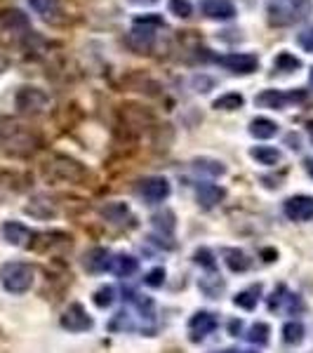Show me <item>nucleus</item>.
Masks as SVG:
<instances>
[{
	"label": "nucleus",
	"instance_id": "1",
	"mask_svg": "<svg viewBox=\"0 0 313 353\" xmlns=\"http://www.w3.org/2000/svg\"><path fill=\"white\" fill-rule=\"evenodd\" d=\"M43 139L36 128L19 118L0 116V151L12 158H28L41 149Z\"/></svg>",
	"mask_w": 313,
	"mask_h": 353
},
{
	"label": "nucleus",
	"instance_id": "2",
	"mask_svg": "<svg viewBox=\"0 0 313 353\" xmlns=\"http://www.w3.org/2000/svg\"><path fill=\"white\" fill-rule=\"evenodd\" d=\"M43 176L54 184H81L88 179V168L78 163L76 158L64 156V153H54L43 165Z\"/></svg>",
	"mask_w": 313,
	"mask_h": 353
},
{
	"label": "nucleus",
	"instance_id": "3",
	"mask_svg": "<svg viewBox=\"0 0 313 353\" xmlns=\"http://www.w3.org/2000/svg\"><path fill=\"white\" fill-rule=\"evenodd\" d=\"M311 14V0H271L269 3V24L271 26H292L304 21Z\"/></svg>",
	"mask_w": 313,
	"mask_h": 353
},
{
	"label": "nucleus",
	"instance_id": "4",
	"mask_svg": "<svg viewBox=\"0 0 313 353\" xmlns=\"http://www.w3.org/2000/svg\"><path fill=\"white\" fill-rule=\"evenodd\" d=\"M33 278H36V271H33L31 264L26 261H8L0 269V283L8 292L12 294H24L31 290Z\"/></svg>",
	"mask_w": 313,
	"mask_h": 353
},
{
	"label": "nucleus",
	"instance_id": "5",
	"mask_svg": "<svg viewBox=\"0 0 313 353\" xmlns=\"http://www.w3.org/2000/svg\"><path fill=\"white\" fill-rule=\"evenodd\" d=\"M156 26H163L161 17H139L128 33V45L137 54H149L156 45Z\"/></svg>",
	"mask_w": 313,
	"mask_h": 353
},
{
	"label": "nucleus",
	"instance_id": "6",
	"mask_svg": "<svg viewBox=\"0 0 313 353\" xmlns=\"http://www.w3.org/2000/svg\"><path fill=\"white\" fill-rule=\"evenodd\" d=\"M14 104H17V109L21 113H26V116H38V113H43L48 109L50 97L38 88H21L14 97Z\"/></svg>",
	"mask_w": 313,
	"mask_h": 353
},
{
	"label": "nucleus",
	"instance_id": "7",
	"mask_svg": "<svg viewBox=\"0 0 313 353\" xmlns=\"http://www.w3.org/2000/svg\"><path fill=\"white\" fill-rule=\"evenodd\" d=\"M0 28H3L5 36H12V38H31V21L28 17L21 12V10H3L0 12Z\"/></svg>",
	"mask_w": 313,
	"mask_h": 353
},
{
	"label": "nucleus",
	"instance_id": "8",
	"mask_svg": "<svg viewBox=\"0 0 313 353\" xmlns=\"http://www.w3.org/2000/svg\"><path fill=\"white\" fill-rule=\"evenodd\" d=\"M92 318L83 309V304H71L61 313V327L68 332H88V330H92Z\"/></svg>",
	"mask_w": 313,
	"mask_h": 353
},
{
	"label": "nucleus",
	"instance_id": "9",
	"mask_svg": "<svg viewBox=\"0 0 313 353\" xmlns=\"http://www.w3.org/2000/svg\"><path fill=\"white\" fill-rule=\"evenodd\" d=\"M219 64L231 73H241V76H248V73L257 71L259 59L257 54H248V52H231L219 57Z\"/></svg>",
	"mask_w": 313,
	"mask_h": 353
},
{
	"label": "nucleus",
	"instance_id": "10",
	"mask_svg": "<svg viewBox=\"0 0 313 353\" xmlns=\"http://www.w3.org/2000/svg\"><path fill=\"white\" fill-rule=\"evenodd\" d=\"M139 193L146 203H163L170 196V181L165 176H146L139 181Z\"/></svg>",
	"mask_w": 313,
	"mask_h": 353
},
{
	"label": "nucleus",
	"instance_id": "11",
	"mask_svg": "<svg viewBox=\"0 0 313 353\" xmlns=\"http://www.w3.org/2000/svg\"><path fill=\"white\" fill-rule=\"evenodd\" d=\"M306 92H281V90H264L261 94H257L254 104L264 106V109H285V104L290 101H304Z\"/></svg>",
	"mask_w": 313,
	"mask_h": 353
},
{
	"label": "nucleus",
	"instance_id": "12",
	"mask_svg": "<svg viewBox=\"0 0 313 353\" xmlns=\"http://www.w3.org/2000/svg\"><path fill=\"white\" fill-rule=\"evenodd\" d=\"M217 330V316L210 311H198L191 316L189 321V332H191V339L193 341H201L208 337L210 332Z\"/></svg>",
	"mask_w": 313,
	"mask_h": 353
},
{
	"label": "nucleus",
	"instance_id": "13",
	"mask_svg": "<svg viewBox=\"0 0 313 353\" xmlns=\"http://www.w3.org/2000/svg\"><path fill=\"white\" fill-rule=\"evenodd\" d=\"M283 210H285L287 219L309 221V219H313V198L311 196H292L285 201Z\"/></svg>",
	"mask_w": 313,
	"mask_h": 353
},
{
	"label": "nucleus",
	"instance_id": "14",
	"mask_svg": "<svg viewBox=\"0 0 313 353\" xmlns=\"http://www.w3.org/2000/svg\"><path fill=\"white\" fill-rule=\"evenodd\" d=\"M201 10L205 17L217 21H229L236 17V5L233 0H201Z\"/></svg>",
	"mask_w": 313,
	"mask_h": 353
},
{
	"label": "nucleus",
	"instance_id": "15",
	"mask_svg": "<svg viewBox=\"0 0 313 353\" xmlns=\"http://www.w3.org/2000/svg\"><path fill=\"white\" fill-rule=\"evenodd\" d=\"M0 233H3L5 241L10 245H17V248H24V245H28V241L33 238L31 229L24 224H19V221H5Z\"/></svg>",
	"mask_w": 313,
	"mask_h": 353
},
{
	"label": "nucleus",
	"instance_id": "16",
	"mask_svg": "<svg viewBox=\"0 0 313 353\" xmlns=\"http://www.w3.org/2000/svg\"><path fill=\"white\" fill-rule=\"evenodd\" d=\"M24 210H26V214H31V217H36V219H50L57 214V205L50 201L48 196L31 198V203H28Z\"/></svg>",
	"mask_w": 313,
	"mask_h": 353
},
{
	"label": "nucleus",
	"instance_id": "17",
	"mask_svg": "<svg viewBox=\"0 0 313 353\" xmlns=\"http://www.w3.org/2000/svg\"><path fill=\"white\" fill-rule=\"evenodd\" d=\"M221 257H224L226 266H229L233 273L248 271L250 264H252V259H250L243 250H236V248H224V250H221Z\"/></svg>",
	"mask_w": 313,
	"mask_h": 353
},
{
	"label": "nucleus",
	"instance_id": "18",
	"mask_svg": "<svg viewBox=\"0 0 313 353\" xmlns=\"http://www.w3.org/2000/svg\"><path fill=\"white\" fill-rule=\"evenodd\" d=\"M224 196H226V191L219 189V186H214V184H201L196 189L198 203H201L205 210H210V208H214L217 203H221V201H224Z\"/></svg>",
	"mask_w": 313,
	"mask_h": 353
},
{
	"label": "nucleus",
	"instance_id": "19",
	"mask_svg": "<svg viewBox=\"0 0 313 353\" xmlns=\"http://www.w3.org/2000/svg\"><path fill=\"white\" fill-rule=\"evenodd\" d=\"M111 266V254L109 250L104 248H92L88 254H85V269L92 271V273H99L104 269H109Z\"/></svg>",
	"mask_w": 313,
	"mask_h": 353
},
{
	"label": "nucleus",
	"instance_id": "20",
	"mask_svg": "<svg viewBox=\"0 0 313 353\" xmlns=\"http://www.w3.org/2000/svg\"><path fill=\"white\" fill-rule=\"evenodd\" d=\"M109 269L116 273L118 278H130L137 271V259L132 257V254H118V257L111 259Z\"/></svg>",
	"mask_w": 313,
	"mask_h": 353
},
{
	"label": "nucleus",
	"instance_id": "21",
	"mask_svg": "<svg viewBox=\"0 0 313 353\" xmlns=\"http://www.w3.org/2000/svg\"><path fill=\"white\" fill-rule=\"evenodd\" d=\"M101 217L111 224H125V219H130V208L125 203H109L101 208Z\"/></svg>",
	"mask_w": 313,
	"mask_h": 353
},
{
	"label": "nucleus",
	"instance_id": "22",
	"mask_svg": "<svg viewBox=\"0 0 313 353\" xmlns=\"http://www.w3.org/2000/svg\"><path fill=\"white\" fill-rule=\"evenodd\" d=\"M250 134L257 137V139H271V137L278 134V125L269 118H254L250 123Z\"/></svg>",
	"mask_w": 313,
	"mask_h": 353
},
{
	"label": "nucleus",
	"instance_id": "23",
	"mask_svg": "<svg viewBox=\"0 0 313 353\" xmlns=\"http://www.w3.org/2000/svg\"><path fill=\"white\" fill-rule=\"evenodd\" d=\"M250 156L261 165H278L283 161V153L278 149H273V146H254V149L250 151Z\"/></svg>",
	"mask_w": 313,
	"mask_h": 353
},
{
	"label": "nucleus",
	"instance_id": "24",
	"mask_svg": "<svg viewBox=\"0 0 313 353\" xmlns=\"http://www.w3.org/2000/svg\"><path fill=\"white\" fill-rule=\"evenodd\" d=\"M259 294H261V285H252V288L243 290V292H238L236 297H233V304L241 306V309H245V311H252L259 301Z\"/></svg>",
	"mask_w": 313,
	"mask_h": 353
},
{
	"label": "nucleus",
	"instance_id": "25",
	"mask_svg": "<svg viewBox=\"0 0 313 353\" xmlns=\"http://www.w3.org/2000/svg\"><path fill=\"white\" fill-rule=\"evenodd\" d=\"M193 170L201 174H210V176H219L226 172V168L219 161H212V158H196L193 161Z\"/></svg>",
	"mask_w": 313,
	"mask_h": 353
},
{
	"label": "nucleus",
	"instance_id": "26",
	"mask_svg": "<svg viewBox=\"0 0 313 353\" xmlns=\"http://www.w3.org/2000/svg\"><path fill=\"white\" fill-rule=\"evenodd\" d=\"M245 104V97L238 94V92H226L221 94L219 99H214V109L217 111H236Z\"/></svg>",
	"mask_w": 313,
	"mask_h": 353
},
{
	"label": "nucleus",
	"instance_id": "27",
	"mask_svg": "<svg viewBox=\"0 0 313 353\" xmlns=\"http://www.w3.org/2000/svg\"><path fill=\"white\" fill-rule=\"evenodd\" d=\"M125 299L130 301V304H134L137 309H139V313L144 318H151L153 316V299H149V297H141V294H137L134 290H125Z\"/></svg>",
	"mask_w": 313,
	"mask_h": 353
},
{
	"label": "nucleus",
	"instance_id": "28",
	"mask_svg": "<svg viewBox=\"0 0 313 353\" xmlns=\"http://www.w3.org/2000/svg\"><path fill=\"white\" fill-rule=\"evenodd\" d=\"M273 66H276V71L292 73V71H297V68H301V61H299L294 54H290V52H281V54L276 57V61H273Z\"/></svg>",
	"mask_w": 313,
	"mask_h": 353
},
{
	"label": "nucleus",
	"instance_id": "29",
	"mask_svg": "<svg viewBox=\"0 0 313 353\" xmlns=\"http://www.w3.org/2000/svg\"><path fill=\"white\" fill-rule=\"evenodd\" d=\"M153 226H156V229L161 231V233H165V236H170L172 229H174V214L170 212V210L153 214Z\"/></svg>",
	"mask_w": 313,
	"mask_h": 353
},
{
	"label": "nucleus",
	"instance_id": "30",
	"mask_svg": "<svg viewBox=\"0 0 313 353\" xmlns=\"http://www.w3.org/2000/svg\"><path fill=\"white\" fill-rule=\"evenodd\" d=\"M283 339H285L287 344H301V339H304V325L297 321L287 323V325L283 327Z\"/></svg>",
	"mask_w": 313,
	"mask_h": 353
},
{
	"label": "nucleus",
	"instance_id": "31",
	"mask_svg": "<svg viewBox=\"0 0 313 353\" xmlns=\"http://www.w3.org/2000/svg\"><path fill=\"white\" fill-rule=\"evenodd\" d=\"M113 301H116V290L111 285H104L94 292V304L99 306V309H109Z\"/></svg>",
	"mask_w": 313,
	"mask_h": 353
},
{
	"label": "nucleus",
	"instance_id": "32",
	"mask_svg": "<svg viewBox=\"0 0 313 353\" xmlns=\"http://www.w3.org/2000/svg\"><path fill=\"white\" fill-rule=\"evenodd\" d=\"M269 325L266 323H254L252 327H250V332H248V339L252 341V344H266L269 341Z\"/></svg>",
	"mask_w": 313,
	"mask_h": 353
},
{
	"label": "nucleus",
	"instance_id": "33",
	"mask_svg": "<svg viewBox=\"0 0 313 353\" xmlns=\"http://www.w3.org/2000/svg\"><path fill=\"white\" fill-rule=\"evenodd\" d=\"M201 290L208 297H219V292L224 290V281L217 276H212V278H203L201 281Z\"/></svg>",
	"mask_w": 313,
	"mask_h": 353
},
{
	"label": "nucleus",
	"instance_id": "34",
	"mask_svg": "<svg viewBox=\"0 0 313 353\" xmlns=\"http://www.w3.org/2000/svg\"><path fill=\"white\" fill-rule=\"evenodd\" d=\"M28 3H31V8L43 17H52L57 12V8H59V0H28Z\"/></svg>",
	"mask_w": 313,
	"mask_h": 353
},
{
	"label": "nucleus",
	"instance_id": "35",
	"mask_svg": "<svg viewBox=\"0 0 313 353\" xmlns=\"http://www.w3.org/2000/svg\"><path fill=\"white\" fill-rule=\"evenodd\" d=\"M170 12L177 14L179 19H189L193 14V5L189 0H170Z\"/></svg>",
	"mask_w": 313,
	"mask_h": 353
},
{
	"label": "nucleus",
	"instance_id": "36",
	"mask_svg": "<svg viewBox=\"0 0 313 353\" xmlns=\"http://www.w3.org/2000/svg\"><path fill=\"white\" fill-rule=\"evenodd\" d=\"M196 261H198L201 266H205V269H210V271H212L214 266H217V261H214V254L210 252L208 248L198 250V252H196Z\"/></svg>",
	"mask_w": 313,
	"mask_h": 353
},
{
	"label": "nucleus",
	"instance_id": "37",
	"mask_svg": "<svg viewBox=\"0 0 313 353\" xmlns=\"http://www.w3.org/2000/svg\"><path fill=\"white\" fill-rule=\"evenodd\" d=\"M287 313L290 316H294V313H301L304 311V301H301L299 294H287Z\"/></svg>",
	"mask_w": 313,
	"mask_h": 353
},
{
	"label": "nucleus",
	"instance_id": "38",
	"mask_svg": "<svg viewBox=\"0 0 313 353\" xmlns=\"http://www.w3.org/2000/svg\"><path fill=\"white\" fill-rule=\"evenodd\" d=\"M297 43L306 50V52H313V26L299 33V36H297Z\"/></svg>",
	"mask_w": 313,
	"mask_h": 353
},
{
	"label": "nucleus",
	"instance_id": "39",
	"mask_svg": "<svg viewBox=\"0 0 313 353\" xmlns=\"http://www.w3.org/2000/svg\"><path fill=\"white\" fill-rule=\"evenodd\" d=\"M165 283V271L163 269H153L149 276H146V285L151 288H161Z\"/></svg>",
	"mask_w": 313,
	"mask_h": 353
},
{
	"label": "nucleus",
	"instance_id": "40",
	"mask_svg": "<svg viewBox=\"0 0 313 353\" xmlns=\"http://www.w3.org/2000/svg\"><path fill=\"white\" fill-rule=\"evenodd\" d=\"M241 327H243V323H241V321H231V323H229V332H231V334H236V337H238V332H241Z\"/></svg>",
	"mask_w": 313,
	"mask_h": 353
},
{
	"label": "nucleus",
	"instance_id": "41",
	"mask_svg": "<svg viewBox=\"0 0 313 353\" xmlns=\"http://www.w3.org/2000/svg\"><path fill=\"white\" fill-rule=\"evenodd\" d=\"M287 144H294V146H292L294 151H299V149H301V146H299V137H297V134H290V137H287Z\"/></svg>",
	"mask_w": 313,
	"mask_h": 353
},
{
	"label": "nucleus",
	"instance_id": "42",
	"mask_svg": "<svg viewBox=\"0 0 313 353\" xmlns=\"http://www.w3.org/2000/svg\"><path fill=\"white\" fill-rule=\"evenodd\" d=\"M8 66H10V59H8L5 54H0V73L8 71Z\"/></svg>",
	"mask_w": 313,
	"mask_h": 353
},
{
	"label": "nucleus",
	"instance_id": "43",
	"mask_svg": "<svg viewBox=\"0 0 313 353\" xmlns=\"http://www.w3.org/2000/svg\"><path fill=\"white\" fill-rule=\"evenodd\" d=\"M130 3H134V5H144V8H149V5H156L158 0H130Z\"/></svg>",
	"mask_w": 313,
	"mask_h": 353
},
{
	"label": "nucleus",
	"instance_id": "44",
	"mask_svg": "<svg viewBox=\"0 0 313 353\" xmlns=\"http://www.w3.org/2000/svg\"><path fill=\"white\" fill-rule=\"evenodd\" d=\"M304 165H306V170H309V174L313 176V158H306V163H304Z\"/></svg>",
	"mask_w": 313,
	"mask_h": 353
},
{
	"label": "nucleus",
	"instance_id": "45",
	"mask_svg": "<svg viewBox=\"0 0 313 353\" xmlns=\"http://www.w3.org/2000/svg\"><path fill=\"white\" fill-rule=\"evenodd\" d=\"M309 83H311V90H313V68H311V76H309Z\"/></svg>",
	"mask_w": 313,
	"mask_h": 353
},
{
	"label": "nucleus",
	"instance_id": "46",
	"mask_svg": "<svg viewBox=\"0 0 313 353\" xmlns=\"http://www.w3.org/2000/svg\"><path fill=\"white\" fill-rule=\"evenodd\" d=\"M309 134H311V139H313V123L309 125Z\"/></svg>",
	"mask_w": 313,
	"mask_h": 353
},
{
	"label": "nucleus",
	"instance_id": "47",
	"mask_svg": "<svg viewBox=\"0 0 313 353\" xmlns=\"http://www.w3.org/2000/svg\"><path fill=\"white\" fill-rule=\"evenodd\" d=\"M217 353H238V351H231V349H229V351H217Z\"/></svg>",
	"mask_w": 313,
	"mask_h": 353
},
{
	"label": "nucleus",
	"instance_id": "48",
	"mask_svg": "<svg viewBox=\"0 0 313 353\" xmlns=\"http://www.w3.org/2000/svg\"><path fill=\"white\" fill-rule=\"evenodd\" d=\"M238 353H254V351H238Z\"/></svg>",
	"mask_w": 313,
	"mask_h": 353
}]
</instances>
